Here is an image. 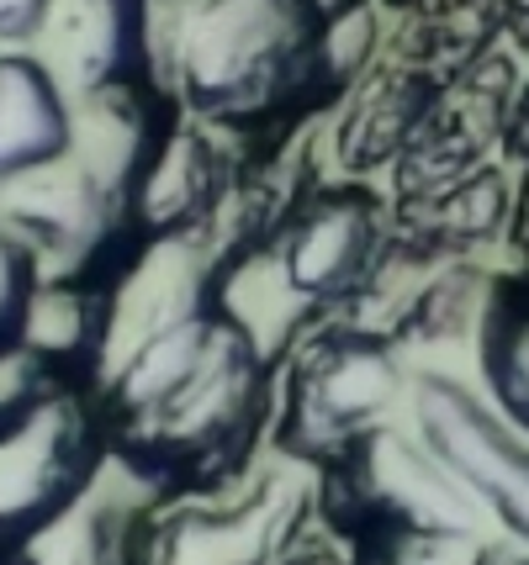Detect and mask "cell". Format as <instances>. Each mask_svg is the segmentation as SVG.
<instances>
[{
    "instance_id": "cell-1",
    "label": "cell",
    "mask_w": 529,
    "mask_h": 565,
    "mask_svg": "<svg viewBox=\"0 0 529 565\" xmlns=\"http://www.w3.org/2000/svg\"><path fill=\"white\" fill-rule=\"evenodd\" d=\"M154 53L180 117L233 138L276 132L355 90L334 17L313 0H197Z\"/></svg>"
},
{
    "instance_id": "cell-2",
    "label": "cell",
    "mask_w": 529,
    "mask_h": 565,
    "mask_svg": "<svg viewBox=\"0 0 529 565\" xmlns=\"http://www.w3.org/2000/svg\"><path fill=\"white\" fill-rule=\"evenodd\" d=\"M318 523V470L271 444L212 492L149 502L133 565H276Z\"/></svg>"
},
{
    "instance_id": "cell-3",
    "label": "cell",
    "mask_w": 529,
    "mask_h": 565,
    "mask_svg": "<svg viewBox=\"0 0 529 565\" xmlns=\"http://www.w3.org/2000/svg\"><path fill=\"white\" fill-rule=\"evenodd\" d=\"M408 392V370L398 344L355 322L328 318L307 328L292 354L276 365V423L271 444L281 455L324 466L345 444L371 434L392 418V407Z\"/></svg>"
},
{
    "instance_id": "cell-4",
    "label": "cell",
    "mask_w": 529,
    "mask_h": 565,
    "mask_svg": "<svg viewBox=\"0 0 529 565\" xmlns=\"http://www.w3.org/2000/svg\"><path fill=\"white\" fill-rule=\"evenodd\" d=\"M318 518L339 540L413 534V529H482L472 492L440 466L419 434L381 423L318 466Z\"/></svg>"
},
{
    "instance_id": "cell-5",
    "label": "cell",
    "mask_w": 529,
    "mask_h": 565,
    "mask_svg": "<svg viewBox=\"0 0 529 565\" xmlns=\"http://www.w3.org/2000/svg\"><path fill=\"white\" fill-rule=\"evenodd\" d=\"M112 466L106 423L85 392H59L17 439L0 444V544L17 550L64 518Z\"/></svg>"
},
{
    "instance_id": "cell-6",
    "label": "cell",
    "mask_w": 529,
    "mask_h": 565,
    "mask_svg": "<svg viewBox=\"0 0 529 565\" xmlns=\"http://www.w3.org/2000/svg\"><path fill=\"white\" fill-rule=\"evenodd\" d=\"M408 392H413L408 407H413L419 439L472 492L482 518L493 513L519 540V550H529V439L519 428H508L493 413V402L466 392L461 381L419 375Z\"/></svg>"
},
{
    "instance_id": "cell-7",
    "label": "cell",
    "mask_w": 529,
    "mask_h": 565,
    "mask_svg": "<svg viewBox=\"0 0 529 565\" xmlns=\"http://www.w3.org/2000/svg\"><path fill=\"white\" fill-rule=\"evenodd\" d=\"M43 38L70 100L159 85L149 0H59Z\"/></svg>"
},
{
    "instance_id": "cell-8",
    "label": "cell",
    "mask_w": 529,
    "mask_h": 565,
    "mask_svg": "<svg viewBox=\"0 0 529 565\" xmlns=\"http://www.w3.org/2000/svg\"><path fill=\"white\" fill-rule=\"evenodd\" d=\"M451 85V74L429 58H408V64H387L371 79H355L345 122H339V164L360 180V174L398 164L403 148L413 143V132L429 122V111L440 106Z\"/></svg>"
},
{
    "instance_id": "cell-9",
    "label": "cell",
    "mask_w": 529,
    "mask_h": 565,
    "mask_svg": "<svg viewBox=\"0 0 529 565\" xmlns=\"http://www.w3.org/2000/svg\"><path fill=\"white\" fill-rule=\"evenodd\" d=\"M75 148V100L43 53L0 49V191L64 164Z\"/></svg>"
},
{
    "instance_id": "cell-10",
    "label": "cell",
    "mask_w": 529,
    "mask_h": 565,
    "mask_svg": "<svg viewBox=\"0 0 529 565\" xmlns=\"http://www.w3.org/2000/svg\"><path fill=\"white\" fill-rule=\"evenodd\" d=\"M482 381L493 413L529 439V265L498 275L482 307Z\"/></svg>"
},
{
    "instance_id": "cell-11",
    "label": "cell",
    "mask_w": 529,
    "mask_h": 565,
    "mask_svg": "<svg viewBox=\"0 0 529 565\" xmlns=\"http://www.w3.org/2000/svg\"><path fill=\"white\" fill-rule=\"evenodd\" d=\"M498 544L482 529H413V534H366L350 540L355 565H493Z\"/></svg>"
},
{
    "instance_id": "cell-12",
    "label": "cell",
    "mask_w": 529,
    "mask_h": 565,
    "mask_svg": "<svg viewBox=\"0 0 529 565\" xmlns=\"http://www.w3.org/2000/svg\"><path fill=\"white\" fill-rule=\"evenodd\" d=\"M38 286H43L38 259L27 254V244L11 233V227H0V354L22 349L27 312H32Z\"/></svg>"
},
{
    "instance_id": "cell-13",
    "label": "cell",
    "mask_w": 529,
    "mask_h": 565,
    "mask_svg": "<svg viewBox=\"0 0 529 565\" xmlns=\"http://www.w3.org/2000/svg\"><path fill=\"white\" fill-rule=\"evenodd\" d=\"M59 386H53V375L27 349H11V354H0V444L17 439L27 423L38 418L43 407H49Z\"/></svg>"
},
{
    "instance_id": "cell-14",
    "label": "cell",
    "mask_w": 529,
    "mask_h": 565,
    "mask_svg": "<svg viewBox=\"0 0 529 565\" xmlns=\"http://www.w3.org/2000/svg\"><path fill=\"white\" fill-rule=\"evenodd\" d=\"M53 6H59V0H0V43L22 49L32 38H43Z\"/></svg>"
},
{
    "instance_id": "cell-15",
    "label": "cell",
    "mask_w": 529,
    "mask_h": 565,
    "mask_svg": "<svg viewBox=\"0 0 529 565\" xmlns=\"http://www.w3.org/2000/svg\"><path fill=\"white\" fill-rule=\"evenodd\" d=\"M276 565H355V561H350V555H339L334 544H324L318 534H307V540L292 544V550H286Z\"/></svg>"
},
{
    "instance_id": "cell-16",
    "label": "cell",
    "mask_w": 529,
    "mask_h": 565,
    "mask_svg": "<svg viewBox=\"0 0 529 565\" xmlns=\"http://www.w3.org/2000/svg\"><path fill=\"white\" fill-rule=\"evenodd\" d=\"M504 138H508V148H514V153L529 164V79L519 85V96H514V111H508Z\"/></svg>"
},
{
    "instance_id": "cell-17",
    "label": "cell",
    "mask_w": 529,
    "mask_h": 565,
    "mask_svg": "<svg viewBox=\"0 0 529 565\" xmlns=\"http://www.w3.org/2000/svg\"><path fill=\"white\" fill-rule=\"evenodd\" d=\"M514 233H519V248H525V259H529V180H525V191H519V201H514Z\"/></svg>"
},
{
    "instance_id": "cell-18",
    "label": "cell",
    "mask_w": 529,
    "mask_h": 565,
    "mask_svg": "<svg viewBox=\"0 0 529 565\" xmlns=\"http://www.w3.org/2000/svg\"><path fill=\"white\" fill-rule=\"evenodd\" d=\"M0 565H11V550H6V544H0Z\"/></svg>"
}]
</instances>
